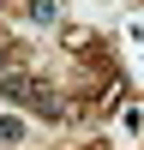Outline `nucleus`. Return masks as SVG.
<instances>
[{"instance_id": "obj_4", "label": "nucleus", "mask_w": 144, "mask_h": 150, "mask_svg": "<svg viewBox=\"0 0 144 150\" xmlns=\"http://www.w3.org/2000/svg\"><path fill=\"white\" fill-rule=\"evenodd\" d=\"M0 144H6V150L24 144V120H18V114H0Z\"/></svg>"}, {"instance_id": "obj_3", "label": "nucleus", "mask_w": 144, "mask_h": 150, "mask_svg": "<svg viewBox=\"0 0 144 150\" xmlns=\"http://www.w3.org/2000/svg\"><path fill=\"white\" fill-rule=\"evenodd\" d=\"M24 18L30 24H54L60 18V0H24Z\"/></svg>"}, {"instance_id": "obj_2", "label": "nucleus", "mask_w": 144, "mask_h": 150, "mask_svg": "<svg viewBox=\"0 0 144 150\" xmlns=\"http://www.w3.org/2000/svg\"><path fill=\"white\" fill-rule=\"evenodd\" d=\"M30 90H36V78H30V72H0V96H6V102L12 108H30Z\"/></svg>"}, {"instance_id": "obj_1", "label": "nucleus", "mask_w": 144, "mask_h": 150, "mask_svg": "<svg viewBox=\"0 0 144 150\" xmlns=\"http://www.w3.org/2000/svg\"><path fill=\"white\" fill-rule=\"evenodd\" d=\"M30 114H42V120H72V114H78V102H72L60 84L36 78V90H30Z\"/></svg>"}, {"instance_id": "obj_5", "label": "nucleus", "mask_w": 144, "mask_h": 150, "mask_svg": "<svg viewBox=\"0 0 144 150\" xmlns=\"http://www.w3.org/2000/svg\"><path fill=\"white\" fill-rule=\"evenodd\" d=\"M12 66V42H6V30H0V72Z\"/></svg>"}, {"instance_id": "obj_6", "label": "nucleus", "mask_w": 144, "mask_h": 150, "mask_svg": "<svg viewBox=\"0 0 144 150\" xmlns=\"http://www.w3.org/2000/svg\"><path fill=\"white\" fill-rule=\"evenodd\" d=\"M90 150H102V144H90Z\"/></svg>"}]
</instances>
